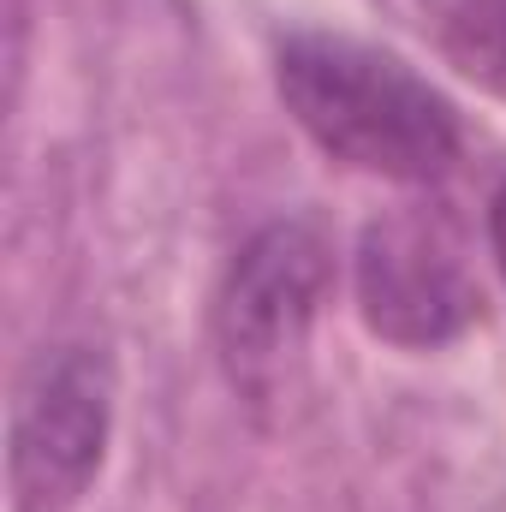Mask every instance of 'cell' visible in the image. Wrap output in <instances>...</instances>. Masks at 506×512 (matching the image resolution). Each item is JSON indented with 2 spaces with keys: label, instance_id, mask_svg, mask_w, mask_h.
<instances>
[{
  "label": "cell",
  "instance_id": "obj_5",
  "mask_svg": "<svg viewBox=\"0 0 506 512\" xmlns=\"http://www.w3.org/2000/svg\"><path fill=\"white\" fill-rule=\"evenodd\" d=\"M399 12L465 84L506 102V0H399Z\"/></svg>",
  "mask_w": 506,
  "mask_h": 512
},
{
  "label": "cell",
  "instance_id": "obj_6",
  "mask_svg": "<svg viewBox=\"0 0 506 512\" xmlns=\"http://www.w3.org/2000/svg\"><path fill=\"white\" fill-rule=\"evenodd\" d=\"M489 245H495V262H501V280H506V185L489 203Z\"/></svg>",
  "mask_w": 506,
  "mask_h": 512
},
{
  "label": "cell",
  "instance_id": "obj_1",
  "mask_svg": "<svg viewBox=\"0 0 506 512\" xmlns=\"http://www.w3.org/2000/svg\"><path fill=\"white\" fill-rule=\"evenodd\" d=\"M274 90L298 131L340 167L393 185H429L459 161L453 102L405 60L352 36H292L274 54Z\"/></svg>",
  "mask_w": 506,
  "mask_h": 512
},
{
  "label": "cell",
  "instance_id": "obj_4",
  "mask_svg": "<svg viewBox=\"0 0 506 512\" xmlns=\"http://www.w3.org/2000/svg\"><path fill=\"white\" fill-rule=\"evenodd\" d=\"M322 286H328V245L304 221H274L233 256L215 298V340L227 376L245 393L262 399L280 382V370L304 352Z\"/></svg>",
  "mask_w": 506,
  "mask_h": 512
},
{
  "label": "cell",
  "instance_id": "obj_2",
  "mask_svg": "<svg viewBox=\"0 0 506 512\" xmlns=\"http://www.w3.org/2000/svg\"><path fill=\"white\" fill-rule=\"evenodd\" d=\"M114 429V364L96 346L42 352L12 399V512H72L102 477Z\"/></svg>",
  "mask_w": 506,
  "mask_h": 512
},
{
  "label": "cell",
  "instance_id": "obj_3",
  "mask_svg": "<svg viewBox=\"0 0 506 512\" xmlns=\"http://www.w3.org/2000/svg\"><path fill=\"white\" fill-rule=\"evenodd\" d=\"M358 316L376 340L405 352L459 340L483 316V286L459 227L435 209L376 215L358 239Z\"/></svg>",
  "mask_w": 506,
  "mask_h": 512
}]
</instances>
